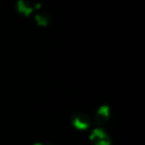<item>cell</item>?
<instances>
[{
  "instance_id": "1",
  "label": "cell",
  "mask_w": 145,
  "mask_h": 145,
  "mask_svg": "<svg viewBox=\"0 0 145 145\" xmlns=\"http://www.w3.org/2000/svg\"><path fill=\"white\" fill-rule=\"evenodd\" d=\"M71 125L79 131L88 130L91 125V120L89 116L82 112H76L71 117Z\"/></svg>"
},
{
  "instance_id": "2",
  "label": "cell",
  "mask_w": 145,
  "mask_h": 145,
  "mask_svg": "<svg viewBox=\"0 0 145 145\" xmlns=\"http://www.w3.org/2000/svg\"><path fill=\"white\" fill-rule=\"evenodd\" d=\"M89 139L93 145H111L110 135L102 128L94 129L90 134Z\"/></svg>"
},
{
  "instance_id": "4",
  "label": "cell",
  "mask_w": 145,
  "mask_h": 145,
  "mask_svg": "<svg viewBox=\"0 0 145 145\" xmlns=\"http://www.w3.org/2000/svg\"><path fill=\"white\" fill-rule=\"evenodd\" d=\"M33 145H44V144H40V143H37V144H33Z\"/></svg>"
},
{
  "instance_id": "3",
  "label": "cell",
  "mask_w": 145,
  "mask_h": 145,
  "mask_svg": "<svg viewBox=\"0 0 145 145\" xmlns=\"http://www.w3.org/2000/svg\"><path fill=\"white\" fill-rule=\"evenodd\" d=\"M110 107L106 105H104L102 106H100L97 112H96V122L99 125H103L105 124L110 118Z\"/></svg>"
}]
</instances>
